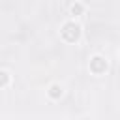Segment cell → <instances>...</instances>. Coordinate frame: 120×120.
I'll return each instance as SVG.
<instances>
[{"label":"cell","mask_w":120,"mask_h":120,"mask_svg":"<svg viewBox=\"0 0 120 120\" xmlns=\"http://www.w3.org/2000/svg\"><path fill=\"white\" fill-rule=\"evenodd\" d=\"M81 34H82L81 24H77L75 21H68V22H64L62 28H60V36H62V39L68 41V43H75V41H79Z\"/></svg>","instance_id":"6da1fadb"},{"label":"cell","mask_w":120,"mask_h":120,"mask_svg":"<svg viewBox=\"0 0 120 120\" xmlns=\"http://www.w3.org/2000/svg\"><path fill=\"white\" fill-rule=\"evenodd\" d=\"M88 68H90V71H92L94 75H103V73L107 71L109 64H107V60H105L103 56L96 54V56H92V58H90V64H88Z\"/></svg>","instance_id":"7a4b0ae2"},{"label":"cell","mask_w":120,"mask_h":120,"mask_svg":"<svg viewBox=\"0 0 120 120\" xmlns=\"http://www.w3.org/2000/svg\"><path fill=\"white\" fill-rule=\"evenodd\" d=\"M47 94H49V98H51V99H58V98H62L64 90H62V86H60V84H51V86H49V90H47Z\"/></svg>","instance_id":"3957f363"},{"label":"cell","mask_w":120,"mask_h":120,"mask_svg":"<svg viewBox=\"0 0 120 120\" xmlns=\"http://www.w3.org/2000/svg\"><path fill=\"white\" fill-rule=\"evenodd\" d=\"M9 73L6 71V69H0V88H6L8 84H9Z\"/></svg>","instance_id":"277c9868"},{"label":"cell","mask_w":120,"mask_h":120,"mask_svg":"<svg viewBox=\"0 0 120 120\" xmlns=\"http://www.w3.org/2000/svg\"><path fill=\"white\" fill-rule=\"evenodd\" d=\"M69 11H71V15H81L84 11V8H82V4H73L69 8Z\"/></svg>","instance_id":"5b68a950"}]
</instances>
